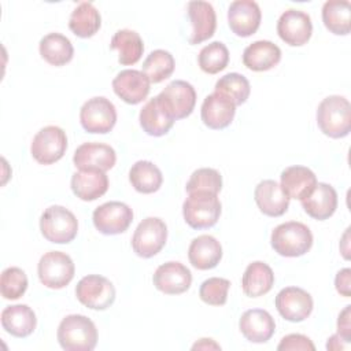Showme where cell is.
Returning <instances> with one entry per match:
<instances>
[{"label":"cell","mask_w":351,"mask_h":351,"mask_svg":"<svg viewBox=\"0 0 351 351\" xmlns=\"http://www.w3.org/2000/svg\"><path fill=\"white\" fill-rule=\"evenodd\" d=\"M70 185L73 193L78 199L84 202H93L107 192L108 177L106 171L97 169L78 170L71 176Z\"/></svg>","instance_id":"cell-23"},{"label":"cell","mask_w":351,"mask_h":351,"mask_svg":"<svg viewBox=\"0 0 351 351\" xmlns=\"http://www.w3.org/2000/svg\"><path fill=\"white\" fill-rule=\"evenodd\" d=\"M111 48L118 51V60L123 66L136 64L144 52V43L140 34L130 29L118 30L111 38Z\"/></svg>","instance_id":"cell-33"},{"label":"cell","mask_w":351,"mask_h":351,"mask_svg":"<svg viewBox=\"0 0 351 351\" xmlns=\"http://www.w3.org/2000/svg\"><path fill=\"white\" fill-rule=\"evenodd\" d=\"M277 350H284V351H314L315 346L314 343L304 335L300 333H291L287 335L281 339V341L277 346Z\"/></svg>","instance_id":"cell-42"},{"label":"cell","mask_w":351,"mask_h":351,"mask_svg":"<svg viewBox=\"0 0 351 351\" xmlns=\"http://www.w3.org/2000/svg\"><path fill=\"white\" fill-rule=\"evenodd\" d=\"M348 346V341H346L340 335H333L326 341V350L329 351H341Z\"/></svg>","instance_id":"cell-45"},{"label":"cell","mask_w":351,"mask_h":351,"mask_svg":"<svg viewBox=\"0 0 351 351\" xmlns=\"http://www.w3.org/2000/svg\"><path fill=\"white\" fill-rule=\"evenodd\" d=\"M199 67L207 74L222 71L229 63L228 47L221 41H213L203 47L197 56Z\"/></svg>","instance_id":"cell-38"},{"label":"cell","mask_w":351,"mask_h":351,"mask_svg":"<svg viewBox=\"0 0 351 351\" xmlns=\"http://www.w3.org/2000/svg\"><path fill=\"white\" fill-rule=\"evenodd\" d=\"M241 335L251 343H266L276 330L274 318L269 311L262 308H251L241 314L239 321Z\"/></svg>","instance_id":"cell-21"},{"label":"cell","mask_w":351,"mask_h":351,"mask_svg":"<svg viewBox=\"0 0 351 351\" xmlns=\"http://www.w3.org/2000/svg\"><path fill=\"white\" fill-rule=\"evenodd\" d=\"M281 60V49L269 40H258L243 52V63L252 71H267Z\"/></svg>","instance_id":"cell-28"},{"label":"cell","mask_w":351,"mask_h":351,"mask_svg":"<svg viewBox=\"0 0 351 351\" xmlns=\"http://www.w3.org/2000/svg\"><path fill=\"white\" fill-rule=\"evenodd\" d=\"M1 326L3 329L15 337L30 336L37 325L34 311L27 304L8 306L1 311Z\"/></svg>","instance_id":"cell-29"},{"label":"cell","mask_w":351,"mask_h":351,"mask_svg":"<svg viewBox=\"0 0 351 351\" xmlns=\"http://www.w3.org/2000/svg\"><path fill=\"white\" fill-rule=\"evenodd\" d=\"M188 258L191 265L199 270L214 269L222 258L221 243L210 234L197 236L189 244Z\"/></svg>","instance_id":"cell-27"},{"label":"cell","mask_w":351,"mask_h":351,"mask_svg":"<svg viewBox=\"0 0 351 351\" xmlns=\"http://www.w3.org/2000/svg\"><path fill=\"white\" fill-rule=\"evenodd\" d=\"M38 51L41 58L52 66H64L74 56L71 41L60 33H48L40 40Z\"/></svg>","instance_id":"cell-31"},{"label":"cell","mask_w":351,"mask_h":351,"mask_svg":"<svg viewBox=\"0 0 351 351\" xmlns=\"http://www.w3.org/2000/svg\"><path fill=\"white\" fill-rule=\"evenodd\" d=\"M230 281L222 277H210L199 288L200 299L210 306H223L228 300Z\"/></svg>","instance_id":"cell-41"},{"label":"cell","mask_w":351,"mask_h":351,"mask_svg":"<svg viewBox=\"0 0 351 351\" xmlns=\"http://www.w3.org/2000/svg\"><path fill=\"white\" fill-rule=\"evenodd\" d=\"M73 162L78 170L97 169L107 171L114 167L117 162V154L108 144L84 143L75 149Z\"/></svg>","instance_id":"cell-19"},{"label":"cell","mask_w":351,"mask_h":351,"mask_svg":"<svg viewBox=\"0 0 351 351\" xmlns=\"http://www.w3.org/2000/svg\"><path fill=\"white\" fill-rule=\"evenodd\" d=\"M159 95L169 106L176 121L189 117L196 104V90L184 80L171 81Z\"/></svg>","instance_id":"cell-22"},{"label":"cell","mask_w":351,"mask_h":351,"mask_svg":"<svg viewBox=\"0 0 351 351\" xmlns=\"http://www.w3.org/2000/svg\"><path fill=\"white\" fill-rule=\"evenodd\" d=\"M192 350H221V346L213 339H200L192 346Z\"/></svg>","instance_id":"cell-46"},{"label":"cell","mask_w":351,"mask_h":351,"mask_svg":"<svg viewBox=\"0 0 351 351\" xmlns=\"http://www.w3.org/2000/svg\"><path fill=\"white\" fill-rule=\"evenodd\" d=\"M335 287L341 296L344 298L351 296V269L350 267H344L337 271L335 277Z\"/></svg>","instance_id":"cell-43"},{"label":"cell","mask_w":351,"mask_h":351,"mask_svg":"<svg viewBox=\"0 0 351 351\" xmlns=\"http://www.w3.org/2000/svg\"><path fill=\"white\" fill-rule=\"evenodd\" d=\"M101 26V16L97 8L88 1L80 3L71 12L69 19L70 30L81 38L95 36Z\"/></svg>","instance_id":"cell-32"},{"label":"cell","mask_w":351,"mask_h":351,"mask_svg":"<svg viewBox=\"0 0 351 351\" xmlns=\"http://www.w3.org/2000/svg\"><path fill=\"white\" fill-rule=\"evenodd\" d=\"M221 202L217 193L192 192L182 204V215L192 229H208L214 226L221 215Z\"/></svg>","instance_id":"cell-4"},{"label":"cell","mask_w":351,"mask_h":351,"mask_svg":"<svg viewBox=\"0 0 351 351\" xmlns=\"http://www.w3.org/2000/svg\"><path fill=\"white\" fill-rule=\"evenodd\" d=\"M214 92H219L229 97L236 106H241L251 93V85L243 74L228 73L215 82Z\"/></svg>","instance_id":"cell-37"},{"label":"cell","mask_w":351,"mask_h":351,"mask_svg":"<svg viewBox=\"0 0 351 351\" xmlns=\"http://www.w3.org/2000/svg\"><path fill=\"white\" fill-rule=\"evenodd\" d=\"M92 221L103 234H119L128 230L133 221L132 208L122 202H107L95 208Z\"/></svg>","instance_id":"cell-11"},{"label":"cell","mask_w":351,"mask_h":351,"mask_svg":"<svg viewBox=\"0 0 351 351\" xmlns=\"http://www.w3.org/2000/svg\"><path fill=\"white\" fill-rule=\"evenodd\" d=\"M337 335H340L346 341L351 340V306H346L340 311L337 318Z\"/></svg>","instance_id":"cell-44"},{"label":"cell","mask_w":351,"mask_h":351,"mask_svg":"<svg viewBox=\"0 0 351 351\" xmlns=\"http://www.w3.org/2000/svg\"><path fill=\"white\" fill-rule=\"evenodd\" d=\"M262 11L256 1L236 0L228 10V23L230 30L239 37L252 36L261 26Z\"/></svg>","instance_id":"cell-15"},{"label":"cell","mask_w":351,"mask_h":351,"mask_svg":"<svg viewBox=\"0 0 351 351\" xmlns=\"http://www.w3.org/2000/svg\"><path fill=\"white\" fill-rule=\"evenodd\" d=\"M221 189H222V176L219 174L218 170L211 167H202L195 170L185 185V191L188 193L204 191V192H211L218 195Z\"/></svg>","instance_id":"cell-40"},{"label":"cell","mask_w":351,"mask_h":351,"mask_svg":"<svg viewBox=\"0 0 351 351\" xmlns=\"http://www.w3.org/2000/svg\"><path fill=\"white\" fill-rule=\"evenodd\" d=\"M176 67L173 55L165 49L152 51L143 63V73L151 84H159L169 78Z\"/></svg>","instance_id":"cell-36"},{"label":"cell","mask_w":351,"mask_h":351,"mask_svg":"<svg viewBox=\"0 0 351 351\" xmlns=\"http://www.w3.org/2000/svg\"><path fill=\"white\" fill-rule=\"evenodd\" d=\"M274 285V273L271 267L261 261L250 263L241 277L243 292L248 298L266 295Z\"/></svg>","instance_id":"cell-30"},{"label":"cell","mask_w":351,"mask_h":351,"mask_svg":"<svg viewBox=\"0 0 351 351\" xmlns=\"http://www.w3.org/2000/svg\"><path fill=\"white\" fill-rule=\"evenodd\" d=\"M151 82L148 77L134 69H126L119 71L112 80V89L118 97L128 104H138L147 99L149 93Z\"/></svg>","instance_id":"cell-17"},{"label":"cell","mask_w":351,"mask_h":351,"mask_svg":"<svg viewBox=\"0 0 351 351\" xmlns=\"http://www.w3.org/2000/svg\"><path fill=\"white\" fill-rule=\"evenodd\" d=\"M129 181L140 193H154L163 182L162 171L149 160H137L129 170Z\"/></svg>","instance_id":"cell-35"},{"label":"cell","mask_w":351,"mask_h":351,"mask_svg":"<svg viewBox=\"0 0 351 351\" xmlns=\"http://www.w3.org/2000/svg\"><path fill=\"white\" fill-rule=\"evenodd\" d=\"M75 296L88 308L107 310L115 300V288L108 278L99 274H88L78 281Z\"/></svg>","instance_id":"cell-10"},{"label":"cell","mask_w":351,"mask_h":351,"mask_svg":"<svg viewBox=\"0 0 351 351\" xmlns=\"http://www.w3.org/2000/svg\"><path fill=\"white\" fill-rule=\"evenodd\" d=\"M348 240H350V228L346 229V232H344V234H343V237H341V241H340V251H341L344 259H348V258H350V255H348V252H350Z\"/></svg>","instance_id":"cell-47"},{"label":"cell","mask_w":351,"mask_h":351,"mask_svg":"<svg viewBox=\"0 0 351 351\" xmlns=\"http://www.w3.org/2000/svg\"><path fill=\"white\" fill-rule=\"evenodd\" d=\"M67 149V136L59 126H45L33 137L30 152L40 165H52L63 158Z\"/></svg>","instance_id":"cell-8"},{"label":"cell","mask_w":351,"mask_h":351,"mask_svg":"<svg viewBox=\"0 0 351 351\" xmlns=\"http://www.w3.org/2000/svg\"><path fill=\"white\" fill-rule=\"evenodd\" d=\"M322 22L336 36H347L351 30V4L347 0H329L322 5Z\"/></svg>","instance_id":"cell-34"},{"label":"cell","mask_w":351,"mask_h":351,"mask_svg":"<svg viewBox=\"0 0 351 351\" xmlns=\"http://www.w3.org/2000/svg\"><path fill=\"white\" fill-rule=\"evenodd\" d=\"M307 215L314 219L325 221L330 218L337 208V192L326 182H317L313 192L300 200Z\"/></svg>","instance_id":"cell-25"},{"label":"cell","mask_w":351,"mask_h":351,"mask_svg":"<svg viewBox=\"0 0 351 351\" xmlns=\"http://www.w3.org/2000/svg\"><path fill=\"white\" fill-rule=\"evenodd\" d=\"M27 289V276L16 266H11L3 270L0 277V292L7 300L19 299Z\"/></svg>","instance_id":"cell-39"},{"label":"cell","mask_w":351,"mask_h":351,"mask_svg":"<svg viewBox=\"0 0 351 351\" xmlns=\"http://www.w3.org/2000/svg\"><path fill=\"white\" fill-rule=\"evenodd\" d=\"M317 125L330 138H343L351 130V106L340 95L325 97L317 108Z\"/></svg>","instance_id":"cell-1"},{"label":"cell","mask_w":351,"mask_h":351,"mask_svg":"<svg viewBox=\"0 0 351 351\" xmlns=\"http://www.w3.org/2000/svg\"><path fill=\"white\" fill-rule=\"evenodd\" d=\"M40 230L44 239L55 244H67L78 233L75 215L63 206H49L41 214Z\"/></svg>","instance_id":"cell-5"},{"label":"cell","mask_w":351,"mask_h":351,"mask_svg":"<svg viewBox=\"0 0 351 351\" xmlns=\"http://www.w3.org/2000/svg\"><path fill=\"white\" fill-rule=\"evenodd\" d=\"M281 188L289 199L303 200L317 185L314 171L306 166H289L281 171Z\"/></svg>","instance_id":"cell-26"},{"label":"cell","mask_w":351,"mask_h":351,"mask_svg":"<svg viewBox=\"0 0 351 351\" xmlns=\"http://www.w3.org/2000/svg\"><path fill=\"white\" fill-rule=\"evenodd\" d=\"M277 33L285 44L291 47H302L311 37V18L304 11L289 8L280 15L277 21Z\"/></svg>","instance_id":"cell-12"},{"label":"cell","mask_w":351,"mask_h":351,"mask_svg":"<svg viewBox=\"0 0 351 351\" xmlns=\"http://www.w3.org/2000/svg\"><path fill=\"white\" fill-rule=\"evenodd\" d=\"M152 282L158 291L166 295H180L189 289L192 273L181 262L170 261L155 270Z\"/></svg>","instance_id":"cell-16"},{"label":"cell","mask_w":351,"mask_h":351,"mask_svg":"<svg viewBox=\"0 0 351 351\" xmlns=\"http://www.w3.org/2000/svg\"><path fill=\"white\" fill-rule=\"evenodd\" d=\"M167 226L158 217L144 218L132 237V248L140 258H152L166 244Z\"/></svg>","instance_id":"cell-7"},{"label":"cell","mask_w":351,"mask_h":351,"mask_svg":"<svg viewBox=\"0 0 351 351\" xmlns=\"http://www.w3.org/2000/svg\"><path fill=\"white\" fill-rule=\"evenodd\" d=\"M75 267L73 259L62 251L44 254L37 265V274L43 285L51 289H62L74 278Z\"/></svg>","instance_id":"cell-6"},{"label":"cell","mask_w":351,"mask_h":351,"mask_svg":"<svg viewBox=\"0 0 351 351\" xmlns=\"http://www.w3.org/2000/svg\"><path fill=\"white\" fill-rule=\"evenodd\" d=\"M270 244L281 256H302L307 254L313 245V233L308 226L302 222H284L273 229Z\"/></svg>","instance_id":"cell-3"},{"label":"cell","mask_w":351,"mask_h":351,"mask_svg":"<svg viewBox=\"0 0 351 351\" xmlns=\"http://www.w3.org/2000/svg\"><path fill=\"white\" fill-rule=\"evenodd\" d=\"M188 16L192 25L189 44H200L214 36L217 29V15L210 3L202 0L189 1Z\"/></svg>","instance_id":"cell-20"},{"label":"cell","mask_w":351,"mask_h":351,"mask_svg":"<svg viewBox=\"0 0 351 351\" xmlns=\"http://www.w3.org/2000/svg\"><path fill=\"white\" fill-rule=\"evenodd\" d=\"M236 114V104L219 92L208 95L202 104L200 117L203 123L214 130L228 128Z\"/></svg>","instance_id":"cell-18"},{"label":"cell","mask_w":351,"mask_h":351,"mask_svg":"<svg viewBox=\"0 0 351 351\" xmlns=\"http://www.w3.org/2000/svg\"><path fill=\"white\" fill-rule=\"evenodd\" d=\"M278 314L289 322H302L313 311L314 302L311 295L299 287L282 288L276 296Z\"/></svg>","instance_id":"cell-13"},{"label":"cell","mask_w":351,"mask_h":351,"mask_svg":"<svg viewBox=\"0 0 351 351\" xmlns=\"http://www.w3.org/2000/svg\"><path fill=\"white\" fill-rule=\"evenodd\" d=\"M140 126L143 130L154 137H160L169 133L173 128L176 118L170 111L169 106L160 95L149 99L140 110L138 115Z\"/></svg>","instance_id":"cell-14"},{"label":"cell","mask_w":351,"mask_h":351,"mask_svg":"<svg viewBox=\"0 0 351 351\" xmlns=\"http://www.w3.org/2000/svg\"><path fill=\"white\" fill-rule=\"evenodd\" d=\"M254 199L261 213L267 217H281L289 207V197L274 180L261 181L255 186Z\"/></svg>","instance_id":"cell-24"},{"label":"cell","mask_w":351,"mask_h":351,"mask_svg":"<svg viewBox=\"0 0 351 351\" xmlns=\"http://www.w3.org/2000/svg\"><path fill=\"white\" fill-rule=\"evenodd\" d=\"M58 341L66 351H92L97 344V329L82 314L66 315L58 326Z\"/></svg>","instance_id":"cell-2"},{"label":"cell","mask_w":351,"mask_h":351,"mask_svg":"<svg viewBox=\"0 0 351 351\" xmlns=\"http://www.w3.org/2000/svg\"><path fill=\"white\" fill-rule=\"evenodd\" d=\"M80 122L88 133L106 134L111 132L117 123L115 106L103 96L92 97L82 104Z\"/></svg>","instance_id":"cell-9"}]
</instances>
